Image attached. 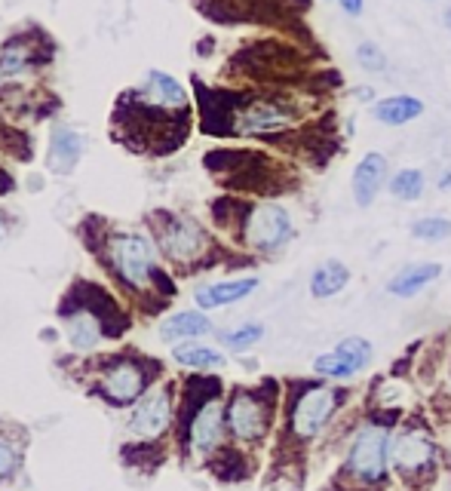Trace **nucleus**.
<instances>
[{"label":"nucleus","mask_w":451,"mask_h":491,"mask_svg":"<svg viewBox=\"0 0 451 491\" xmlns=\"http://www.w3.org/2000/svg\"><path fill=\"white\" fill-rule=\"evenodd\" d=\"M436 461H439V446L424 424L411 421L390 436V467L406 486H427L436 476Z\"/></svg>","instance_id":"1"},{"label":"nucleus","mask_w":451,"mask_h":491,"mask_svg":"<svg viewBox=\"0 0 451 491\" xmlns=\"http://www.w3.org/2000/svg\"><path fill=\"white\" fill-rule=\"evenodd\" d=\"M344 400V390L326 387V384H314V387H304L301 394L292 400L289 406V436L298 446H307L310 440L323 433V427L331 421V415L338 411Z\"/></svg>","instance_id":"2"},{"label":"nucleus","mask_w":451,"mask_h":491,"mask_svg":"<svg viewBox=\"0 0 451 491\" xmlns=\"http://www.w3.org/2000/svg\"><path fill=\"white\" fill-rule=\"evenodd\" d=\"M390 464V430L369 424L347 451L341 479H354L356 486H381Z\"/></svg>","instance_id":"3"},{"label":"nucleus","mask_w":451,"mask_h":491,"mask_svg":"<svg viewBox=\"0 0 451 491\" xmlns=\"http://www.w3.org/2000/svg\"><path fill=\"white\" fill-rule=\"evenodd\" d=\"M243 240L255 252H280L295 240V222L280 203H258L243 218Z\"/></svg>","instance_id":"4"},{"label":"nucleus","mask_w":451,"mask_h":491,"mask_svg":"<svg viewBox=\"0 0 451 491\" xmlns=\"http://www.w3.org/2000/svg\"><path fill=\"white\" fill-rule=\"evenodd\" d=\"M270 415H274V400L255 394V390H237L224 409L230 433L246 446L264 440V433L270 430Z\"/></svg>","instance_id":"5"},{"label":"nucleus","mask_w":451,"mask_h":491,"mask_svg":"<svg viewBox=\"0 0 451 491\" xmlns=\"http://www.w3.org/2000/svg\"><path fill=\"white\" fill-rule=\"evenodd\" d=\"M111 261L132 289H148L157 280L154 246L138 234H117L111 240Z\"/></svg>","instance_id":"6"},{"label":"nucleus","mask_w":451,"mask_h":491,"mask_svg":"<svg viewBox=\"0 0 451 491\" xmlns=\"http://www.w3.org/2000/svg\"><path fill=\"white\" fill-rule=\"evenodd\" d=\"M371 356H375L371 344L366 341V338L354 335V338H344V341L338 344L331 354L316 356L314 371L320 378H335V381H341V378L360 375V371L371 362Z\"/></svg>","instance_id":"7"},{"label":"nucleus","mask_w":451,"mask_h":491,"mask_svg":"<svg viewBox=\"0 0 451 491\" xmlns=\"http://www.w3.org/2000/svg\"><path fill=\"white\" fill-rule=\"evenodd\" d=\"M298 121L295 108L280 98H258L237 114V132L246 136H268V132H286Z\"/></svg>","instance_id":"8"},{"label":"nucleus","mask_w":451,"mask_h":491,"mask_svg":"<svg viewBox=\"0 0 451 491\" xmlns=\"http://www.w3.org/2000/svg\"><path fill=\"white\" fill-rule=\"evenodd\" d=\"M160 246L172 261L191 264L206 252V234H203V228L197 222L169 215L166 218V224L160 228Z\"/></svg>","instance_id":"9"},{"label":"nucleus","mask_w":451,"mask_h":491,"mask_svg":"<svg viewBox=\"0 0 451 491\" xmlns=\"http://www.w3.org/2000/svg\"><path fill=\"white\" fill-rule=\"evenodd\" d=\"M390 182V166H387V157L381 151H369L362 154V160L356 163L354 175H350V194L360 209H369L371 203L377 200L384 188Z\"/></svg>","instance_id":"10"},{"label":"nucleus","mask_w":451,"mask_h":491,"mask_svg":"<svg viewBox=\"0 0 451 491\" xmlns=\"http://www.w3.org/2000/svg\"><path fill=\"white\" fill-rule=\"evenodd\" d=\"M144 384H148L144 369L138 366V362H132V360H123V362H117V366H111L108 371H105L102 384H98V394H102L108 402H114V406H126V402H132V400L142 396Z\"/></svg>","instance_id":"11"},{"label":"nucleus","mask_w":451,"mask_h":491,"mask_svg":"<svg viewBox=\"0 0 451 491\" xmlns=\"http://www.w3.org/2000/svg\"><path fill=\"white\" fill-rule=\"evenodd\" d=\"M169 415H172V400H169V390L166 387H157L151 394H144L138 400L136 411L129 417V430L142 440H154L166 430L169 424Z\"/></svg>","instance_id":"12"},{"label":"nucleus","mask_w":451,"mask_h":491,"mask_svg":"<svg viewBox=\"0 0 451 491\" xmlns=\"http://www.w3.org/2000/svg\"><path fill=\"white\" fill-rule=\"evenodd\" d=\"M224 409L218 400H209L197 409V415L191 417V448L197 455H209L212 448L222 442V433H224Z\"/></svg>","instance_id":"13"},{"label":"nucleus","mask_w":451,"mask_h":491,"mask_svg":"<svg viewBox=\"0 0 451 491\" xmlns=\"http://www.w3.org/2000/svg\"><path fill=\"white\" fill-rule=\"evenodd\" d=\"M424 114V102L417 96H387L371 102V117L384 126H406Z\"/></svg>","instance_id":"14"},{"label":"nucleus","mask_w":451,"mask_h":491,"mask_svg":"<svg viewBox=\"0 0 451 491\" xmlns=\"http://www.w3.org/2000/svg\"><path fill=\"white\" fill-rule=\"evenodd\" d=\"M442 274V264L436 261H424V264H411V268L400 270L393 280L387 283V292L396 298H411L417 295L421 289H427L430 283H436Z\"/></svg>","instance_id":"15"},{"label":"nucleus","mask_w":451,"mask_h":491,"mask_svg":"<svg viewBox=\"0 0 451 491\" xmlns=\"http://www.w3.org/2000/svg\"><path fill=\"white\" fill-rule=\"evenodd\" d=\"M258 289V280L255 277H246V280H228V283H212V286H203L197 289V304L203 310H212V308H224V304H234V301H243L246 295Z\"/></svg>","instance_id":"16"},{"label":"nucleus","mask_w":451,"mask_h":491,"mask_svg":"<svg viewBox=\"0 0 451 491\" xmlns=\"http://www.w3.org/2000/svg\"><path fill=\"white\" fill-rule=\"evenodd\" d=\"M350 283V268L341 264L338 258H329L310 277V295L314 298H335L338 292H344V286Z\"/></svg>","instance_id":"17"},{"label":"nucleus","mask_w":451,"mask_h":491,"mask_svg":"<svg viewBox=\"0 0 451 491\" xmlns=\"http://www.w3.org/2000/svg\"><path fill=\"white\" fill-rule=\"evenodd\" d=\"M387 191H390V197L400 203H417L424 197V191H427V178H424L421 169L406 166V169H400L396 175H390Z\"/></svg>","instance_id":"18"},{"label":"nucleus","mask_w":451,"mask_h":491,"mask_svg":"<svg viewBox=\"0 0 451 491\" xmlns=\"http://www.w3.org/2000/svg\"><path fill=\"white\" fill-rule=\"evenodd\" d=\"M212 323L206 320L203 314H194V310H184V314H175L160 326V335L169 338V341H178V338H200L209 335Z\"/></svg>","instance_id":"19"},{"label":"nucleus","mask_w":451,"mask_h":491,"mask_svg":"<svg viewBox=\"0 0 451 491\" xmlns=\"http://www.w3.org/2000/svg\"><path fill=\"white\" fill-rule=\"evenodd\" d=\"M77 157H81V136L71 129H58L56 136H52L50 166L56 172H68V169H74Z\"/></svg>","instance_id":"20"},{"label":"nucleus","mask_w":451,"mask_h":491,"mask_svg":"<svg viewBox=\"0 0 451 491\" xmlns=\"http://www.w3.org/2000/svg\"><path fill=\"white\" fill-rule=\"evenodd\" d=\"M102 338V323H98L96 314L89 310H81L68 320V341L74 344L77 350H92Z\"/></svg>","instance_id":"21"},{"label":"nucleus","mask_w":451,"mask_h":491,"mask_svg":"<svg viewBox=\"0 0 451 491\" xmlns=\"http://www.w3.org/2000/svg\"><path fill=\"white\" fill-rule=\"evenodd\" d=\"M172 356H175L182 366H191V369H218V366H224V356L218 354L215 347H206V344H178V347L172 350Z\"/></svg>","instance_id":"22"},{"label":"nucleus","mask_w":451,"mask_h":491,"mask_svg":"<svg viewBox=\"0 0 451 491\" xmlns=\"http://www.w3.org/2000/svg\"><path fill=\"white\" fill-rule=\"evenodd\" d=\"M408 234L415 240H424V243H442L451 237V218H442V215H424V218H415L408 228Z\"/></svg>","instance_id":"23"},{"label":"nucleus","mask_w":451,"mask_h":491,"mask_svg":"<svg viewBox=\"0 0 451 491\" xmlns=\"http://www.w3.org/2000/svg\"><path fill=\"white\" fill-rule=\"evenodd\" d=\"M356 65L362 71H369V74H384L387 71V56H384V50L375 41H362L356 46Z\"/></svg>","instance_id":"24"},{"label":"nucleus","mask_w":451,"mask_h":491,"mask_svg":"<svg viewBox=\"0 0 451 491\" xmlns=\"http://www.w3.org/2000/svg\"><path fill=\"white\" fill-rule=\"evenodd\" d=\"M261 335H264V329L258 326V323H249V326H240V329L228 331V335H224V344H228V347H234V350H243V347H249V344L261 341Z\"/></svg>","instance_id":"25"},{"label":"nucleus","mask_w":451,"mask_h":491,"mask_svg":"<svg viewBox=\"0 0 451 491\" xmlns=\"http://www.w3.org/2000/svg\"><path fill=\"white\" fill-rule=\"evenodd\" d=\"M16 470H19V451L6 440H0V482L10 479Z\"/></svg>","instance_id":"26"},{"label":"nucleus","mask_w":451,"mask_h":491,"mask_svg":"<svg viewBox=\"0 0 451 491\" xmlns=\"http://www.w3.org/2000/svg\"><path fill=\"white\" fill-rule=\"evenodd\" d=\"M338 6L344 10V16L356 19V16H362V10H366V0H338Z\"/></svg>","instance_id":"27"},{"label":"nucleus","mask_w":451,"mask_h":491,"mask_svg":"<svg viewBox=\"0 0 451 491\" xmlns=\"http://www.w3.org/2000/svg\"><path fill=\"white\" fill-rule=\"evenodd\" d=\"M354 98H360V102H375V90H369V86H356Z\"/></svg>","instance_id":"28"},{"label":"nucleus","mask_w":451,"mask_h":491,"mask_svg":"<svg viewBox=\"0 0 451 491\" xmlns=\"http://www.w3.org/2000/svg\"><path fill=\"white\" fill-rule=\"evenodd\" d=\"M439 191H446V194L451 197V172H446V175L439 178Z\"/></svg>","instance_id":"29"},{"label":"nucleus","mask_w":451,"mask_h":491,"mask_svg":"<svg viewBox=\"0 0 451 491\" xmlns=\"http://www.w3.org/2000/svg\"><path fill=\"white\" fill-rule=\"evenodd\" d=\"M446 25H448V28H451V6H448V10H446Z\"/></svg>","instance_id":"30"},{"label":"nucleus","mask_w":451,"mask_h":491,"mask_svg":"<svg viewBox=\"0 0 451 491\" xmlns=\"http://www.w3.org/2000/svg\"><path fill=\"white\" fill-rule=\"evenodd\" d=\"M448 455H451V446H448Z\"/></svg>","instance_id":"31"}]
</instances>
